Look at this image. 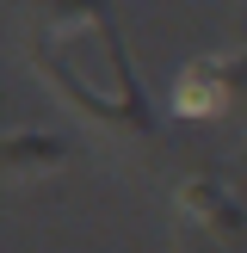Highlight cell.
I'll list each match as a JSON object with an SVG mask.
<instances>
[{
	"mask_svg": "<svg viewBox=\"0 0 247 253\" xmlns=\"http://www.w3.org/2000/svg\"><path fill=\"white\" fill-rule=\"evenodd\" d=\"M37 68L43 81H56L68 93V105H81L86 118L111 124V130L148 136L155 130V111H148L142 86H136L130 62L118 49V25L105 19L99 0H74L68 12L37 31Z\"/></svg>",
	"mask_w": 247,
	"mask_h": 253,
	"instance_id": "obj_1",
	"label": "cell"
},
{
	"mask_svg": "<svg viewBox=\"0 0 247 253\" xmlns=\"http://www.w3.org/2000/svg\"><path fill=\"white\" fill-rule=\"evenodd\" d=\"M179 204H185V216H204L210 235H235L241 229V204H235V192L222 179H192L179 192Z\"/></svg>",
	"mask_w": 247,
	"mask_h": 253,
	"instance_id": "obj_2",
	"label": "cell"
},
{
	"mask_svg": "<svg viewBox=\"0 0 247 253\" xmlns=\"http://www.w3.org/2000/svg\"><path fill=\"white\" fill-rule=\"evenodd\" d=\"M62 161H68V148H62L56 136H19V130L6 136V173L12 179H19V167L37 173V167H62Z\"/></svg>",
	"mask_w": 247,
	"mask_h": 253,
	"instance_id": "obj_3",
	"label": "cell"
},
{
	"mask_svg": "<svg viewBox=\"0 0 247 253\" xmlns=\"http://www.w3.org/2000/svg\"><path fill=\"white\" fill-rule=\"evenodd\" d=\"M185 253H210V247H204V241H192V247H185Z\"/></svg>",
	"mask_w": 247,
	"mask_h": 253,
	"instance_id": "obj_4",
	"label": "cell"
}]
</instances>
